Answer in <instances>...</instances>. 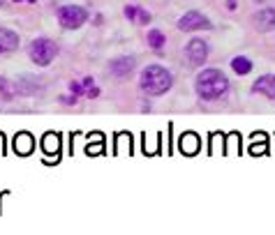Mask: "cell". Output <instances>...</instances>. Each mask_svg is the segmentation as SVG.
<instances>
[{
    "mask_svg": "<svg viewBox=\"0 0 275 235\" xmlns=\"http://www.w3.org/2000/svg\"><path fill=\"white\" fill-rule=\"evenodd\" d=\"M58 21L65 30H76L88 21V12L84 7H79V5H63L58 10Z\"/></svg>",
    "mask_w": 275,
    "mask_h": 235,
    "instance_id": "277c9868",
    "label": "cell"
},
{
    "mask_svg": "<svg viewBox=\"0 0 275 235\" xmlns=\"http://www.w3.org/2000/svg\"><path fill=\"white\" fill-rule=\"evenodd\" d=\"M60 99H63V104L72 106V104H76V94H72V97H60Z\"/></svg>",
    "mask_w": 275,
    "mask_h": 235,
    "instance_id": "ac0fdd59",
    "label": "cell"
},
{
    "mask_svg": "<svg viewBox=\"0 0 275 235\" xmlns=\"http://www.w3.org/2000/svg\"><path fill=\"white\" fill-rule=\"evenodd\" d=\"M2 2H5V0H0V7H2Z\"/></svg>",
    "mask_w": 275,
    "mask_h": 235,
    "instance_id": "44dd1931",
    "label": "cell"
},
{
    "mask_svg": "<svg viewBox=\"0 0 275 235\" xmlns=\"http://www.w3.org/2000/svg\"><path fill=\"white\" fill-rule=\"evenodd\" d=\"M148 44H151V48L160 51V48L167 44V37L162 35L160 30H148Z\"/></svg>",
    "mask_w": 275,
    "mask_h": 235,
    "instance_id": "4fadbf2b",
    "label": "cell"
},
{
    "mask_svg": "<svg viewBox=\"0 0 275 235\" xmlns=\"http://www.w3.org/2000/svg\"><path fill=\"white\" fill-rule=\"evenodd\" d=\"M84 88H93V78H90V76H86L84 78Z\"/></svg>",
    "mask_w": 275,
    "mask_h": 235,
    "instance_id": "d6986e66",
    "label": "cell"
},
{
    "mask_svg": "<svg viewBox=\"0 0 275 235\" xmlns=\"http://www.w3.org/2000/svg\"><path fill=\"white\" fill-rule=\"evenodd\" d=\"M208 28H213V26L201 12L192 10L178 19V30H183V32H194V30H208Z\"/></svg>",
    "mask_w": 275,
    "mask_h": 235,
    "instance_id": "5b68a950",
    "label": "cell"
},
{
    "mask_svg": "<svg viewBox=\"0 0 275 235\" xmlns=\"http://www.w3.org/2000/svg\"><path fill=\"white\" fill-rule=\"evenodd\" d=\"M14 2H21V0H14Z\"/></svg>",
    "mask_w": 275,
    "mask_h": 235,
    "instance_id": "7402d4cb",
    "label": "cell"
},
{
    "mask_svg": "<svg viewBox=\"0 0 275 235\" xmlns=\"http://www.w3.org/2000/svg\"><path fill=\"white\" fill-rule=\"evenodd\" d=\"M137 14H139V7H137V5H127V7H125V19L134 21L137 19Z\"/></svg>",
    "mask_w": 275,
    "mask_h": 235,
    "instance_id": "5bb4252c",
    "label": "cell"
},
{
    "mask_svg": "<svg viewBox=\"0 0 275 235\" xmlns=\"http://www.w3.org/2000/svg\"><path fill=\"white\" fill-rule=\"evenodd\" d=\"M252 23H255V28L261 30V32H271V30H275V10L273 7L259 10L255 16H252Z\"/></svg>",
    "mask_w": 275,
    "mask_h": 235,
    "instance_id": "52a82bcc",
    "label": "cell"
},
{
    "mask_svg": "<svg viewBox=\"0 0 275 235\" xmlns=\"http://www.w3.org/2000/svg\"><path fill=\"white\" fill-rule=\"evenodd\" d=\"M252 90L255 93H261L266 94V97H271L273 99L275 97V74H264L257 78V83L252 85Z\"/></svg>",
    "mask_w": 275,
    "mask_h": 235,
    "instance_id": "30bf717a",
    "label": "cell"
},
{
    "mask_svg": "<svg viewBox=\"0 0 275 235\" xmlns=\"http://www.w3.org/2000/svg\"><path fill=\"white\" fill-rule=\"evenodd\" d=\"M19 48V35L10 28H0V56L12 53Z\"/></svg>",
    "mask_w": 275,
    "mask_h": 235,
    "instance_id": "ba28073f",
    "label": "cell"
},
{
    "mask_svg": "<svg viewBox=\"0 0 275 235\" xmlns=\"http://www.w3.org/2000/svg\"><path fill=\"white\" fill-rule=\"evenodd\" d=\"M252 60L250 58H245V56H236L234 60H231V69L236 72L238 76H245V74H250L252 72Z\"/></svg>",
    "mask_w": 275,
    "mask_h": 235,
    "instance_id": "8fae6325",
    "label": "cell"
},
{
    "mask_svg": "<svg viewBox=\"0 0 275 235\" xmlns=\"http://www.w3.org/2000/svg\"><path fill=\"white\" fill-rule=\"evenodd\" d=\"M171 85H173V76H171L169 69H164L160 65H148L139 78V88L148 97H160V94L169 93Z\"/></svg>",
    "mask_w": 275,
    "mask_h": 235,
    "instance_id": "7a4b0ae2",
    "label": "cell"
},
{
    "mask_svg": "<svg viewBox=\"0 0 275 235\" xmlns=\"http://www.w3.org/2000/svg\"><path fill=\"white\" fill-rule=\"evenodd\" d=\"M273 99H275V97H273Z\"/></svg>",
    "mask_w": 275,
    "mask_h": 235,
    "instance_id": "603a6c76",
    "label": "cell"
},
{
    "mask_svg": "<svg viewBox=\"0 0 275 235\" xmlns=\"http://www.w3.org/2000/svg\"><path fill=\"white\" fill-rule=\"evenodd\" d=\"M227 7L229 10H236V0H227Z\"/></svg>",
    "mask_w": 275,
    "mask_h": 235,
    "instance_id": "ffe728a7",
    "label": "cell"
},
{
    "mask_svg": "<svg viewBox=\"0 0 275 235\" xmlns=\"http://www.w3.org/2000/svg\"><path fill=\"white\" fill-rule=\"evenodd\" d=\"M132 69H134V58H130V56L116 58V60H111V65H109V72L114 76H118V78L127 76Z\"/></svg>",
    "mask_w": 275,
    "mask_h": 235,
    "instance_id": "9c48e42d",
    "label": "cell"
},
{
    "mask_svg": "<svg viewBox=\"0 0 275 235\" xmlns=\"http://www.w3.org/2000/svg\"><path fill=\"white\" fill-rule=\"evenodd\" d=\"M137 16H139L141 23H151V14H148V12H143L141 7H139V14H137Z\"/></svg>",
    "mask_w": 275,
    "mask_h": 235,
    "instance_id": "2e32d148",
    "label": "cell"
},
{
    "mask_svg": "<svg viewBox=\"0 0 275 235\" xmlns=\"http://www.w3.org/2000/svg\"><path fill=\"white\" fill-rule=\"evenodd\" d=\"M17 94H19L17 83H12L10 78H0V97L2 99H14Z\"/></svg>",
    "mask_w": 275,
    "mask_h": 235,
    "instance_id": "7c38bea8",
    "label": "cell"
},
{
    "mask_svg": "<svg viewBox=\"0 0 275 235\" xmlns=\"http://www.w3.org/2000/svg\"><path fill=\"white\" fill-rule=\"evenodd\" d=\"M185 56L190 60L192 65H204L206 63V58H208V42H204V39L194 37L188 42V47H185Z\"/></svg>",
    "mask_w": 275,
    "mask_h": 235,
    "instance_id": "8992f818",
    "label": "cell"
},
{
    "mask_svg": "<svg viewBox=\"0 0 275 235\" xmlns=\"http://www.w3.org/2000/svg\"><path fill=\"white\" fill-rule=\"evenodd\" d=\"M69 90H72V94H81L86 88H84V83H76V81H72V83H69Z\"/></svg>",
    "mask_w": 275,
    "mask_h": 235,
    "instance_id": "9a60e30c",
    "label": "cell"
},
{
    "mask_svg": "<svg viewBox=\"0 0 275 235\" xmlns=\"http://www.w3.org/2000/svg\"><path fill=\"white\" fill-rule=\"evenodd\" d=\"M88 97H90V99L100 97V88H95V85H93V88H88Z\"/></svg>",
    "mask_w": 275,
    "mask_h": 235,
    "instance_id": "e0dca14e",
    "label": "cell"
},
{
    "mask_svg": "<svg viewBox=\"0 0 275 235\" xmlns=\"http://www.w3.org/2000/svg\"><path fill=\"white\" fill-rule=\"evenodd\" d=\"M194 88H197V94L206 102H215L220 97H224L229 90V78L220 69L210 67V69H204L197 74V81H194Z\"/></svg>",
    "mask_w": 275,
    "mask_h": 235,
    "instance_id": "6da1fadb",
    "label": "cell"
},
{
    "mask_svg": "<svg viewBox=\"0 0 275 235\" xmlns=\"http://www.w3.org/2000/svg\"><path fill=\"white\" fill-rule=\"evenodd\" d=\"M58 53V47L51 42L49 37H37V39H33V44L28 47V56L30 60L35 63L37 67H47L51 65V60L56 58Z\"/></svg>",
    "mask_w": 275,
    "mask_h": 235,
    "instance_id": "3957f363",
    "label": "cell"
}]
</instances>
